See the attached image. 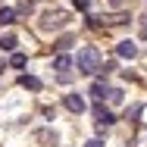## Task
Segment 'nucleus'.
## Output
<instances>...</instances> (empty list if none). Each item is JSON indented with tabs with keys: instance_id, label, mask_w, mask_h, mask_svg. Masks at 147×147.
<instances>
[{
	"instance_id": "1",
	"label": "nucleus",
	"mask_w": 147,
	"mask_h": 147,
	"mask_svg": "<svg viewBox=\"0 0 147 147\" xmlns=\"http://www.w3.org/2000/svg\"><path fill=\"white\" fill-rule=\"evenodd\" d=\"M75 66H78V72H85V75H94V72H100V66H103V59H100V50L88 44V47H82L78 50V59H75Z\"/></svg>"
},
{
	"instance_id": "2",
	"label": "nucleus",
	"mask_w": 147,
	"mask_h": 147,
	"mask_svg": "<svg viewBox=\"0 0 147 147\" xmlns=\"http://www.w3.org/2000/svg\"><path fill=\"white\" fill-rule=\"evenodd\" d=\"M66 22H69V13H63V9H47V13L41 16V28H44V31L63 28Z\"/></svg>"
},
{
	"instance_id": "3",
	"label": "nucleus",
	"mask_w": 147,
	"mask_h": 147,
	"mask_svg": "<svg viewBox=\"0 0 147 147\" xmlns=\"http://www.w3.org/2000/svg\"><path fill=\"white\" fill-rule=\"evenodd\" d=\"M63 103H66L69 113H85V97H82V94H66Z\"/></svg>"
},
{
	"instance_id": "4",
	"label": "nucleus",
	"mask_w": 147,
	"mask_h": 147,
	"mask_svg": "<svg viewBox=\"0 0 147 147\" xmlns=\"http://www.w3.org/2000/svg\"><path fill=\"white\" fill-rule=\"evenodd\" d=\"M116 53L125 57V59H135V57H138V44H135V41H119V44H116Z\"/></svg>"
},
{
	"instance_id": "5",
	"label": "nucleus",
	"mask_w": 147,
	"mask_h": 147,
	"mask_svg": "<svg viewBox=\"0 0 147 147\" xmlns=\"http://www.w3.org/2000/svg\"><path fill=\"white\" fill-rule=\"evenodd\" d=\"M91 97H94L97 103H103V100L110 97V85H107V82H94V85H91Z\"/></svg>"
},
{
	"instance_id": "6",
	"label": "nucleus",
	"mask_w": 147,
	"mask_h": 147,
	"mask_svg": "<svg viewBox=\"0 0 147 147\" xmlns=\"http://www.w3.org/2000/svg\"><path fill=\"white\" fill-rule=\"evenodd\" d=\"M94 116H97V122H100V125H113V122H116V116H113L103 103H97V107H94Z\"/></svg>"
},
{
	"instance_id": "7",
	"label": "nucleus",
	"mask_w": 147,
	"mask_h": 147,
	"mask_svg": "<svg viewBox=\"0 0 147 147\" xmlns=\"http://www.w3.org/2000/svg\"><path fill=\"white\" fill-rule=\"evenodd\" d=\"M53 69H59V72L66 75V69H72V57H69V53H57V59H53Z\"/></svg>"
},
{
	"instance_id": "8",
	"label": "nucleus",
	"mask_w": 147,
	"mask_h": 147,
	"mask_svg": "<svg viewBox=\"0 0 147 147\" xmlns=\"http://www.w3.org/2000/svg\"><path fill=\"white\" fill-rule=\"evenodd\" d=\"M19 85H22V88H28V91H41V78H34V75H22V78H19Z\"/></svg>"
},
{
	"instance_id": "9",
	"label": "nucleus",
	"mask_w": 147,
	"mask_h": 147,
	"mask_svg": "<svg viewBox=\"0 0 147 147\" xmlns=\"http://www.w3.org/2000/svg\"><path fill=\"white\" fill-rule=\"evenodd\" d=\"M13 22H16V9L3 6V9H0V25H13Z\"/></svg>"
},
{
	"instance_id": "10",
	"label": "nucleus",
	"mask_w": 147,
	"mask_h": 147,
	"mask_svg": "<svg viewBox=\"0 0 147 147\" xmlns=\"http://www.w3.org/2000/svg\"><path fill=\"white\" fill-rule=\"evenodd\" d=\"M16 44H19V41H16L13 34H3V38H0V47H3V50H9V53H16Z\"/></svg>"
},
{
	"instance_id": "11",
	"label": "nucleus",
	"mask_w": 147,
	"mask_h": 147,
	"mask_svg": "<svg viewBox=\"0 0 147 147\" xmlns=\"http://www.w3.org/2000/svg\"><path fill=\"white\" fill-rule=\"evenodd\" d=\"M72 44H75V38H72V34H63V38L57 41V50H59V53H66V50H69Z\"/></svg>"
},
{
	"instance_id": "12",
	"label": "nucleus",
	"mask_w": 147,
	"mask_h": 147,
	"mask_svg": "<svg viewBox=\"0 0 147 147\" xmlns=\"http://www.w3.org/2000/svg\"><path fill=\"white\" fill-rule=\"evenodd\" d=\"M25 63H28V57H25V53H13V57H9V66H13V69H22Z\"/></svg>"
},
{
	"instance_id": "13",
	"label": "nucleus",
	"mask_w": 147,
	"mask_h": 147,
	"mask_svg": "<svg viewBox=\"0 0 147 147\" xmlns=\"http://www.w3.org/2000/svg\"><path fill=\"white\" fill-rule=\"evenodd\" d=\"M107 100H110L113 107H119V103H122V91H119V88H110V97H107Z\"/></svg>"
},
{
	"instance_id": "14",
	"label": "nucleus",
	"mask_w": 147,
	"mask_h": 147,
	"mask_svg": "<svg viewBox=\"0 0 147 147\" xmlns=\"http://www.w3.org/2000/svg\"><path fill=\"white\" fill-rule=\"evenodd\" d=\"M138 147H147V128L138 131Z\"/></svg>"
},
{
	"instance_id": "15",
	"label": "nucleus",
	"mask_w": 147,
	"mask_h": 147,
	"mask_svg": "<svg viewBox=\"0 0 147 147\" xmlns=\"http://www.w3.org/2000/svg\"><path fill=\"white\" fill-rule=\"evenodd\" d=\"M113 69H116V63H113V59H110V63H103V66H100V72H103V75H110V72H113Z\"/></svg>"
},
{
	"instance_id": "16",
	"label": "nucleus",
	"mask_w": 147,
	"mask_h": 147,
	"mask_svg": "<svg viewBox=\"0 0 147 147\" xmlns=\"http://www.w3.org/2000/svg\"><path fill=\"white\" fill-rule=\"evenodd\" d=\"M72 3H75V9H88L91 6V0H72Z\"/></svg>"
},
{
	"instance_id": "17",
	"label": "nucleus",
	"mask_w": 147,
	"mask_h": 147,
	"mask_svg": "<svg viewBox=\"0 0 147 147\" xmlns=\"http://www.w3.org/2000/svg\"><path fill=\"white\" fill-rule=\"evenodd\" d=\"M85 147H107V144H103L100 138H91V141H88V144H85Z\"/></svg>"
},
{
	"instance_id": "18",
	"label": "nucleus",
	"mask_w": 147,
	"mask_h": 147,
	"mask_svg": "<svg viewBox=\"0 0 147 147\" xmlns=\"http://www.w3.org/2000/svg\"><path fill=\"white\" fill-rule=\"evenodd\" d=\"M110 6H116V9H119V6H125V0H110Z\"/></svg>"
},
{
	"instance_id": "19",
	"label": "nucleus",
	"mask_w": 147,
	"mask_h": 147,
	"mask_svg": "<svg viewBox=\"0 0 147 147\" xmlns=\"http://www.w3.org/2000/svg\"><path fill=\"white\" fill-rule=\"evenodd\" d=\"M57 147H63V144H57Z\"/></svg>"
}]
</instances>
